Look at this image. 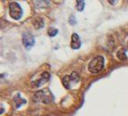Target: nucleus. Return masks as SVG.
<instances>
[{
    "label": "nucleus",
    "instance_id": "0eeeda50",
    "mask_svg": "<svg viewBox=\"0 0 128 116\" xmlns=\"http://www.w3.org/2000/svg\"><path fill=\"white\" fill-rule=\"evenodd\" d=\"M49 77H50V75H49L48 73H44V74H42L41 77H40L39 79H37L36 82H32V85L34 86V87H39L40 85L44 84V83H46V82L48 81Z\"/></svg>",
    "mask_w": 128,
    "mask_h": 116
},
{
    "label": "nucleus",
    "instance_id": "f257e3e1",
    "mask_svg": "<svg viewBox=\"0 0 128 116\" xmlns=\"http://www.w3.org/2000/svg\"><path fill=\"white\" fill-rule=\"evenodd\" d=\"M105 59L102 55H98L94 57L88 65V71L91 74H98L104 68Z\"/></svg>",
    "mask_w": 128,
    "mask_h": 116
},
{
    "label": "nucleus",
    "instance_id": "f8f14e48",
    "mask_svg": "<svg viewBox=\"0 0 128 116\" xmlns=\"http://www.w3.org/2000/svg\"><path fill=\"white\" fill-rule=\"evenodd\" d=\"M57 33H58V30L54 27H50L48 29V35L52 37L55 36V35H57Z\"/></svg>",
    "mask_w": 128,
    "mask_h": 116
},
{
    "label": "nucleus",
    "instance_id": "39448f33",
    "mask_svg": "<svg viewBox=\"0 0 128 116\" xmlns=\"http://www.w3.org/2000/svg\"><path fill=\"white\" fill-rule=\"evenodd\" d=\"M23 44L26 49H31L34 44V37L30 33H24L23 35Z\"/></svg>",
    "mask_w": 128,
    "mask_h": 116
},
{
    "label": "nucleus",
    "instance_id": "9b49d317",
    "mask_svg": "<svg viewBox=\"0 0 128 116\" xmlns=\"http://www.w3.org/2000/svg\"><path fill=\"white\" fill-rule=\"evenodd\" d=\"M76 4H77V5H76L77 10H78V11H83V9H84V7H85L84 1H82V0H78V1H77Z\"/></svg>",
    "mask_w": 128,
    "mask_h": 116
},
{
    "label": "nucleus",
    "instance_id": "9d476101",
    "mask_svg": "<svg viewBox=\"0 0 128 116\" xmlns=\"http://www.w3.org/2000/svg\"><path fill=\"white\" fill-rule=\"evenodd\" d=\"M25 102H26V101H25L24 99H23V98H21L19 93L16 95V97H14V103L16 104V107H17V108H19L21 105L25 103Z\"/></svg>",
    "mask_w": 128,
    "mask_h": 116
},
{
    "label": "nucleus",
    "instance_id": "423d86ee",
    "mask_svg": "<svg viewBox=\"0 0 128 116\" xmlns=\"http://www.w3.org/2000/svg\"><path fill=\"white\" fill-rule=\"evenodd\" d=\"M70 46L72 49H78L81 46V41L80 39V36L78 35V34H72L71 35V44Z\"/></svg>",
    "mask_w": 128,
    "mask_h": 116
},
{
    "label": "nucleus",
    "instance_id": "f03ea898",
    "mask_svg": "<svg viewBox=\"0 0 128 116\" xmlns=\"http://www.w3.org/2000/svg\"><path fill=\"white\" fill-rule=\"evenodd\" d=\"M10 16L14 20H19L23 16V9L17 2H11L9 5Z\"/></svg>",
    "mask_w": 128,
    "mask_h": 116
},
{
    "label": "nucleus",
    "instance_id": "1a4fd4ad",
    "mask_svg": "<svg viewBox=\"0 0 128 116\" xmlns=\"http://www.w3.org/2000/svg\"><path fill=\"white\" fill-rule=\"evenodd\" d=\"M34 27L37 28V29H41V28H42V27H44V19L41 18V17H38V18H36L34 20Z\"/></svg>",
    "mask_w": 128,
    "mask_h": 116
},
{
    "label": "nucleus",
    "instance_id": "7ed1b4c3",
    "mask_svg": "<svg viewBox=\"0 0 128 116\" xmlns=\"http://www.w3.org/2000/svg\"><path fill=\"white\" fill-rule=\"evenodd\" d=\"M34 102H42L44 103H48V102H52L53 97L50 92L48 93H46V91L42 90L35 93V94L34 95Z\"/></svg>",
    "mask_w": 128,
    "mask_h": 116
},
{
    "label": "nucleus",
    "instance_id": "ddd939ff",
    "mask_svg": "<svg viewBox=\"0 0 128 116\" xmlns=\"http://www.w3.org/2000/svg\"><path fill=\"white\" fill-rule=\"evenodd\" d=\"M109 3H111V4H114L116 2H114V1H109Z\"/></svg>",
    "mask_w": 128,
    "mask_h": 116
},
{
    "label": "nucleus",
    "instance_id": "20e7f679",
    "mask_svg": "<svg viewBox=\"0 0 128 116\" xmlns=\"http://www.w3.org/2000/svg\"><path fill=\"white\" fill-rule=\"evenodd\" d=\"M78 81H80V76H78V74H77V73L73 72L70 76L66 75V76L63 77V79H62V84H63L65 88L70 89L72 83H73V84H77V83H78Z\"/></svg>",
    "mask_w": 128,
    "mask_h": 116
},
{
    "label": "nucleus",
    "instance_id": "6e6552de",
    "mask_svg": "<svg viewBox=\"0 0 128 116\" xmlns=\"http://www.w3.org/2000/svg\"><path fill=\"white\" fill-rule=\"evenodd\" d=\"M117 57H118L119 60L121 61H126L127 56H126V48H122L120 49L116 53Z\"/></svg>",
    "mask_w": 128,
    "mask_h": 116
}]
</instances>
